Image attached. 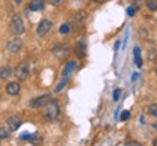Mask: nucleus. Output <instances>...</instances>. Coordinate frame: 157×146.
Listing matches in <instances>:
<instances>
[{
	"label": "nucleus",
	"mask_w": 157,
	"mask_h": 146,
	"mask_svg": "<svg viewBox=\"0 0 157 146\" xmlns=\"http://www.w3.org/2000/svg\"><path fill=\"white\" fill-rule=\"evenodd\" d=\"M21 124H22V120H21L19 116H12V117H9L7 120H6V126H7L12 132H15V130L19 129Z\"/></svg>",
	"instance_id": "6e6552de"
},
{
	"label": "nucleus",
	"mask_w": 157,
	"mask_h": 146,
	"mask_svg": "<svg viewBox=\"0 0 157 146\" xmlns=\"http://www.w3.org/2000/svg\"><path fill=\"white\" fill-rule=\"evenodd\" d=\"M64 3V0H50V5L52 6H61Z\"/></svg>",
	"instance_id": "5701e85b"
},
{
	"label": "nucleus",
	"mask_w": 157,
	"mask_h": 146,
	"mask_svg": "<svg viewBox=\"0 0 157 146\" xmlns=\"http://www.w3.org/2000/svg\"><path fill=\"white\" fill-rule=\"evenodd\" d=\"M119 44H121V43H119V41H118L117 44H115V50H118V48H119Z\"/></svg>",
	"instance_id": "393cba45"
},
{
	"label": "nucleus",
	"mask_w": 157,
	"mask_h": 146,
	"mask_svg": "<svg viewBox=\"0 0 157 146\" xmlns=\"http://www.w3.org/2000/svg\"><path fill=\"white\" fill-rule=\"evenodd\" d=\"M76 54H77L78 57H84L86 56V41L84 39H80L77 44H76Z\"/></svg>",
	"instance_id": "9b49d317"
},
{
	"label": "nucleus",
	"mask_w": 157,
	"mask_h": 146,
	"mask_svg": "<svg viewBox=\"0 0 157 146\" xmlns=\"http://www.w3.org/2000/svg\"><path fill=\"white\" fill-rule=\"evenodd\" d=\"M134 62H135V64H137V67H141V66H143V60H141L140 48H138V47L134 48Z\"/></svg>",
	"instance_id": "4468645a"
},
{
	"label": "nucleus",
	"mask_w": 157,
	"mask_h": 146,
	"mask_svg": "<svg viewBox=\"0 0 157 146\" xmlns=\"http://www.w3.org/2000/svg\"><path fill=\"white\" fill-rule=\"evenodd\" d=\"M13 75L16 76V79L19 82H23V80H26L29 76V64L28 62H21L17 64L15 70H13Z\"/></svg>",
	"instance_id": "20e7f679"
},
{
	"label": "nucleus",
	"mask_w": 157,
	"mask_h": 146,
	"mask_svg": "<svg viewBox=\"0 0 157 146\" xmlns=\"http://www.w3.org/2000/svg\"><path fill=\"white\" fill-rule=\"evenodd\" d=\"M51 101L50 95H39V96H35V98H32L31 101H29V107L31 108H44L48 102Z\"/></svg>",
	"instance_id": "423d86ee"
},
{
	"label": "nucleus",
	"mask_w": 157,
	"mask_h": 146,
	"mask_svg": "<svg viewBox=\"0 0 157 146\" xmlns=\"http://www.w3.org/2000/svg\"><path fill=\"white\" fill-rule=\"evenodd\" d=\"M76 67H77V63H76V62H68L67 66H66V67H64V70H63V78H68V75L73 72Z\"/></svg>",
	"instance_id": "ddd939ff"
},
{
	"label": "nucleus",
	"mask_w": 157,
	"mask_h": 146,
	"mask_svg": "<svg viewBox=\"0 0 157 146\" xmlns=\"http://www.w3.org/2000/svg\"><path fill=\"white\" fill-rule=\"evenodd\" d=\"M121 92H122V91L119 89V88H117V89L113 91V94H112L113 101H118V99H119V96H121Z\"/></svg>",
	"instance_id": "aec40b11"
},
{
	"label": "nucleus",
	"mask_w": 157,
	"mask_h": 146,
	"mask_svg": "<svg viewBox=\"0 0 157 146\" xmlns=\"http://www.w3.org/2000/svg\"><path fill=\"white\" fill-rule=\"evenodd\" d=\"M146 6L150 12L157 10V0H146Z\"/></svg>",
	"instance_id": "dca6fc26"
},
{
	"label": "nucleus",
	"mask_w": 157,
	"mask_h": 146,
	"mask_svg": "<svg viewBox=\"0 0 157 146\" xmlns=\"http://www.w3.org/2000/svg\"><path fill=\"white\" fill-rule=\"evenodd\" d=\"M70 53H71V48L68 47L67 44H56L52 47V54L56 59L58 60H66L68 56H70Z\"/></svg>",
	"instance_id": "7ed1b4c3"
},
{
	"label": "nucleus",
	"mask_w": 157,
	"mask_h": 146,
	"mask_svg": "<svg viewBox=\"0 0 157 146\" xmlns=\"http://www.w3.org/2000/svg\"><path fill=\"white\" fill-rule=\"evenodd\" d=\"M60 112H61V108H60L58 101L51 99V101L44 107L42 116H44V118L47 121H56L57 118H58V116H60Z\"/></svg>",
	"instance_id": "f257e3e1"
},
{
	"label": "nucleus",
	"mask_w": 157,
	"mask_h": 146,
	"mask_svg": "<svg viewBox=\"0 0 157 146\" xmlns=\"http://www.w3.org/2000/svg\"><path fill=\"white\" fill-rule=\"evenodd\" d=\"M147 111H148L150 116L157 118V104H150V105L147 107Z\"/></svg>",
	"instance_id": "a211bd4d"
},
{
	"label": "nucleus",
	"mask_w": 157,
	"mask_h": 146,
	"mask_svg": "<svg viewBox=\"0 0 157 146\" xmlns=\"http://www.w3.org/2000/svg\"><path fill=\"white\" fill-rule=\"evenodd\" d=\"M135 10H137V7H135V6H129L128 9H127L128 16H134V15H135Z\"/></svg>",
	"instance_id": "412c9836"
},
{
	"label": "nucleus",
	"mask_w": 157,
	"mask_h": 146,
	"mask_svg": "<svg viewBox=\"0 0 157 146\" xmlns=\"http://www.w3.org/2000/svg\"><path fill=\"white\" fill-rule=\"evenodd\" d=\"M13 3H15V5H21V3H22V0H13Z\"/></svg>",
	"instance_id": "b1692460"
},
{
	"label": "nucleus",
	"mask_w": 157,
	"mask_h": 146,
	"mask_svg": "<svg viewBox=\"0 0 157 146\" xmlns=\"http://www.w3.org/2000/svg\"><path fill=\"white\" fill-rule=\"evenodd\" d=\"M156 73H157V67H156Z\"/></svg>",
	"instance_id": "cd10ccee"
},
{
	"label": "nucleus",
	"mask_w": 157,
	"mask_h": 146,
	"mask_svg": "<svg viewBox=\"0 0 157 146\" xmlns=\"http://www.w3.org/2000/svg\"><path fill=\"white\" fill-rule=\"evenodd\" d=\"M70 31H71V25L70 23H63L61 26H60V34L66 35V34H70Z\"/></svg>",
	"instance_id": "f3484780"
},
{
	"label": "nucleus",
	"mask_w": 157,
	"mask_h": 146,
	"mask_svg": "<svg viewBox=\"0 0 157 146\" xmlns=\"http://www.w3.org/2000/svg\"><path fill=\"white\" fill-rule=\"evenodd\" d=\"M129 117H131V112H129V111H124L122 114H121V121H125V120H128Z\"/></svg>",
	"instance_id": "4be33fe9"
},
{
	"label": "nucleus",
	"mask_w": 157,
	"mask_h": 146,
	"mask_svg": "<svg viewBox=\"0 0 157 146\" xmlns=\"http://www.w3.org/2000/svg\"><path fill=\"white\" fill-rule=\"evenodd\" d=\"M22 45H23V43H22V39H21V35H16V37L10 38L6 43V50L9 51V53H12V54H16V53L21 51Z\"/></svg>",
	"instance_id": "39448f33"
},
{
	"label": "nucleus",
	"mask_w": 157,
	"mask_h": 146,
	"mask_svg": "<svg viewBox=\"0 0 157 146\" xmlns=\"http://www.w3.org/2000/svg\"><path fill=\"white\" fill-rule=\"evenodd\" d=\"M153 145L157 146V139H154V140H153Z\"/></svg>",
	"instance_id": "bb28decb"
},
{
	"label": "nucleus",
	"mask_w": 157,
	"mask_h": 146,
	"mask_svg": "<svg viewBox=\"0 0 157 146\" xmlns=\"http://www.w3.org/2000/svg\"><path fill=\"white\" fill-rule=\"evenodd\" d=\"M51 28H52V22H51L50 19H42L38 23V26H36V34L39 37H44V35H47L50 32Z\"/></svg>",
	"instance_id": "0eeeda50"
},
{
	"label": "nucleus",
	"mask_w": 157,
	"mask_h": 146,
	"mask_svg": "<svg viewBox=\"0 0 157 146\" xmlns=\"http://www.w3.org/2000/svg\"><path fill=\"white\" fill-rule=\"evenodd\" d=\"M9 28H10L12 34H15V35H22V34H25V31H26L25 22H23V19L21 15H13V16H12L10 22H9Z\"/></svg>",
	"instance_id": "f03ea898"
},
{
	"label": "nucleus",
	"mask_w": 157,
	"mask_h": 146,
	"mask_svg": "<svg viewBox=\"0 0 157 146\" xmlns=\"http://www.w3.org/2000/svg\"><path fill=\"white\" fill-rule=\"evenodd\" d=\"M19 92H21V83L19 82H9V83L6 85V94L7 95L15 96Z\"/></svg>",
	"instance_id": "1a4fd4ad"
},
{
	"label": "nucleus",
	"mask_w": 157,
	"mask_h": 146,
	"mask_svg": "<svg viewBox=\"0 0 157 146\" xmlns=\"http://www.w3.org/2000/svg\"><path fill=\"white\" fill-rule=\"evenodd\" d=\"M66 83H67V78H63L61 82H60V83L57 85V88H56V94H58V92H61V91L64 89V86H66Z\"/></svg>",
	"instance_id": "6ab92c4d"
},
{
	"label": "nucleus",
	"mask_w": 157,
	"mask_h": 146,
	"mask_svg": "<svg viewBox=\"0 0 157 146\" xmlns=\"http://www.w3.org/2000/svg\"><path fill=\"white\" fill-rule=\"evenodd\" d=\"M95 2H98V3H103V2H106V0H95Z\"/></svg>",
	"instance_id": "a878e982"
},
{
	"label": "nucleus",
	"mask_w": 157,
	"mask_h": 146,
	"mask_svg": "<svg viewBox=\"0 0 157 146\" xmlns=\"http://www.w3.org/2000/svg\"><path fill=\"white\" fill-rule=\"evenodd\" d=\"M10 132L12 130L7 127V126H5V127H0V140H5V139H7L9 136H10Z\"/></svg>",
	"instance_id": "2eb2a0df"
},
{
	"label": "nucleus",
	"mask_w": 157,
	"mask_h": 146,
	"mask_svg": "<svg viewBox=\"0 0 157 146\" xmlns=\"http://www.w3.org/2000/svg\"><path fill=\"white\" fill-rule=\"evenodd\" d=\"M44 7H45V0H31L29 2V10L32 12L42 10Z\"/></svg>",
	"instance_id": "9d476101"
},
{
	"label": "nucleus",
	"mask_w": 157,
	"mask_h": 146,
	"mask_svg": "<svg viewBox=\"0 0 157 146\" xmlns=\"http://www.w3.org/2000/svg\"><path fill=\"white\" fill-rule=\"evenodd\" d=\"M12 75H13V69L10 66H3V67L0 69V79L2 80H7Z\"/></svg>",
	"instance_id": "f8f14e48"
}]
</instances>
